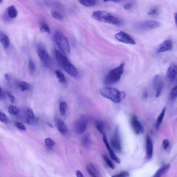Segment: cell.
I'll return each mask as SVG.
<instances>
[{
    "label": "cell",
    "instance_id": "6da1fadb",
    "mask_svg": "<svg viewBox=\"0 0 177 177\" xmlns=\"http://www.w3.org/2000/svg\"><path fill=\"white\" fill-rule=\"evenodd\" d=\"M100 93L103 97L116 103H120L126 95V93L124 92H120L117 88L110 87L101 88Z\"/></svg>",
    "mask_w": 177,
    "mask_h": 177
},
{
    "label": "cell",
    "instance_id": "7a4b0ae2",
    "mask_svg": "<svg viewBox=\"0 0 177 177\" xmlns=\"http://www.w3.org/2000/svg\"><path fill=\"white\" fill-rule=\"evenodd\" d=\"M94 19L99 22L108 23L116 25L121 24V21L110 13L103 10H96L92 14Z\"/></svg>",
    "mask_w": 177,
    "mask_h": 177
},
{
    "label": "cell",
    "instance_id": "3957f363",
    "mask_svg": "<svg viewBox=\"0 0 177 177\" xmlns=\"http://www.w3.org/2000/svg\"><path fill=\"white\" fill-rule=\"evenodd\" d=\"M125 64L121 63L118 67H117L109 71L106 75L104 83L106 85H111L117 82L123 74Z\"/></svg>",
    "mask_w": 177,
    "mask_h": 177
},
{
    "label": "cell",
    "instance_id": "277c9868",
    "mask_svg": "<svg viewBox=\"0 0 177 177\" xmlns=\"http://www.w3.org/2000/svg\"><path fill=\"white\" fill-rule=\"evenodd\" d=\"M161 25V23L157 21L148 20L137 23L134 25V27L138 32H142L157 29Z\"/></svg>",
    "mask_w": 177,
    "mask_h": 177
},
{
    "label": "cell",
    "instance_id": "5b68a950",
    "mask_svg": "<svg viewBox=\"0 0 177 177\" xmlns=\"http://www.w3.org/2000/svg\"><path fill=\"white\" fill-rule=\"evenodd\" d=\"M54 38L60 50L66 54H69L71 49L68 40L66 36L58 32L55 33Z\"/></svg>",
    "mask_w": 177,
    "mask_h": 177
},
{
    "label": "cell",
    "instance_id": "8992f818",
    "mask_svg": "<svg viewBox=\"0 0 177 177\" xmlns=\"http://www.w3.org/2000/svg\"><path fill=\"white\" fill-rule=\"evenodd\" d=\"M37 53L44 66L47 67L50 66L51 63V59L48 52L43 46L39 45L38 46Z\"/></svg>",
    "mask_w": 177,
    "mask_h": 177
},
{
    "label": "cell",
    "instance_id": "52a82bcc",
    "mask_svg": "<svg viewBox=\"0 0 177 177\" xmlns=\"http://www.w3.org/2000/svg\"><path fill=\"white\" fill-rule=\"evenodd\" d=\"M110 143L112 147L116 152L119 153L121 152V145L118 127H117L114 130L113 136L110 140Z\"/></svg>",
    "mask_w": 177,
    "mask_h": 177
},
{
    "label": "cell",
    "instance_id": "ba28073f",
    "mask_svg": "<svg viewBox=\"0 0 177 177\" xmlns=\"http://www.w3.org/2000/svg\"><path fill=\"white\" fill-rule=\"evenodd\" d=\"M88 123V119L85 117H82L75 122L74 128L75 132L78 134H84L87 129Z\"/></svg>",
    "mask_w": 177,
    "mask_h": 177
},
{
    "label": "cell",
    "instance_id": "9c48e42d",
    "mask_svg": "<svg viewBox=\"0 0 177 177\" xmlns=\"http://www.w3.org/2000/svg\"><path fill=\"white\" fill-rule=\"evenodd\" d=\"M130 123L132 128L136 134H143L144 132V128L137 117L135 114L132 116L130 119Z\"/></svg>",
    "mask_w": 177,
    "mask_h": 177
},
{
    "label": "cell",
    "instance_id": "30bf717a",
    "mask_svg": "<svg viewBox=\"0 0 177 177\" xmlns=\"http://www.w3.org/2000/svg\"><path fill=\"white\" fill-rule=\"evenodd\" d=\"M114 36L116 39L120 42L132 45H135L136 43L131 36L123 31H121L117 33Z\"/></svg>",
    "mask_w": 177,
    "mask_h": 177
},
{
    "label": "cell",
    "instance_id": "8fae6325",
    "mask_svg": "<svg viewBox=\"0 0 177 177\" xmlns=\"http://www.w3.org/2000/svg\"><path fill=\"white\" fill-rule=\"evenodd\" d=\"M153 85L156 90V97H160L164 87V84L160 75L157 74L154 76L153 79Z\"/></svg>",
    "mask_w": 177,
    "mask_h": 177
},
{
    "label": "cell",
    "instance_id": "7c38bea8",
    "mask_svg": "<svg viewBox=\"0 0 177 177\" xmlns=\"http://www.w3.org/2000/svg\"><path fill=\"white\" fill-rule=\"evenodd\" d=\"M54 54L57 62L62 67L70 62L66 54L61 50L55 49L54 51Z\"/></svg>",
    "mask_w": 177,
    "mask_h": 177
},
{
    "label": "cell",
    "instance_id": "4fadbf2b",
    "mask_svg": "<svg viewBox=\"0 0 177 177\" xmlns=\"http://www.w3.org/2000/svg\"><path fill=\"white\" fill-rule=\"evenodd\" d=\"M173 48V43L172 41L170 39L166 40L163 42L159 46L157 52L159 53L171 51L172 50Z\"/></svg>",
    "mask_w": 177,
    "mask_h": 177
},
{
    "label": "cell",
    "instance_id": "5bb4252c",
    "mask_svg": "<svg viewBox=\"0 0 177 177\" xmlns=\"http://www.w3.org/2000/svg\"><path fill=\"white\" fill-rule=\"evenodd\" d=\"M103 140L111 158L117 163L120 164L121 163V160L119 159L118 157H117L113 150L111 148L110 145L109 144L105 132L103 134Z\"/></svg>",
    "mask_w": 177,
    "mask_h": 177
},
{
    "label": "cell",
    "instance_id": "9a60e30c",
    "mask_svg": "<svg viewBox=\"0 0 177 177\" xmlns=\"http://www.w3.org/2000/svg\"><path fill=\"white\" fill-rule=\"evenodd\" d=\"M146 158L148 160H150L153 157V145L152 140L148 135L146 136Z\"/></svg>",
    "mask_w": 177,
    "mask_h": 177
},
{
    "label": "cell",
    "instance_id": "2e32d148",
    "mask_svg": "<svg viewBox=\"0 0 177 177\" xmlns=\"http://www.w3.org/2000/svg\"><path fill=\"white\" fill-rule=\"evenodd\" d=\"M67 74L73 77H76L78 72L75 67L70 62L62 67Z\"/></svg>",
    "mask_w": 177,
    "mask_h": 177
},
{
    "label": "cell",
    "instance_id": "e0dca14e",
    "mask_svg": "<svg viewBox=\"0 0 177 177\" xmlns=\"http://www.w3.org/2000/svg\"><path fill=\"white\" fill-rule=\"evenodd\" d=\"M177 74V66L172 64L169 67L167 72L168 79L171 82L174 81Z\"/></svg>",
    "mask_w": 177,
    "mask_h": 177
},
{
    "label": "cell",
    "instance_id": "ac0fdd59",
    "mask_svg": "<svg viewBox=\"0 0 177 177\" xmlns=\"http://www.w3.org/2000/svg\"><path fill=\"white\" fill-rule=\"evenodd\" d=\"M56 121L57 128L60 132L63 135H66L68 132V128L66 124L60 119H57Z\"/></svg>",
    "mask_w": 177,
    "mask_h": 177
},
{
    "label": "cell",
    "instance_id": "d6986e66",
    "mask_svg": "<svg viewBox=\"0 0 177 177\" xmlns=\"http://www.w3.org/2000/svg\"><path fill=\"white\" fill-rule=\"evenodd\" d=\"M91 138L89 134H87L83 137L81 140L82 146L85 149L88 150L90 148Z\"/></svg>",
    "mask_w": 177,
    "mask_h": 177
},
{
    "label": "cell",
    "instance_id": "ffe728a7",
    "mask_svg": "<svg viewBox=\"0 0 177 177\" xmlns=\"http://www.w3.org/2000/svg\"><path fill=\"white\" fill-rule=\"evenodd\" d=\"M170 164H166L161 167L157 171L154 177H161L167 173L170 168Z\"/></svg>",
    "mask_w": 177,
    "mask_h": 177
},
{
    "label": "cell",
    "instance_id": "44dd1931",
    "mask_svg": "<svg viewBox=\"0 0 177 177\" xmlns=\"http://www.w3.org/2000/svg\"><path fill=\"white\" fill-rule=\"evenodd\" d=\"M6 13L7 16L10 19H14L17 16L18 12L14 5H12L8 8Z\"/></svg>",
    "mask_w": 177,
    "mask_h": 177
},
{
    "label": "cell",
    "instance_id": "7402d4cb",
    "mask_svg": "<svg viewBox=\"0 0 177 177\" xmlns=\"http://www.w3.org/2000/svg\"><path fill=\"white\" fill-rule=\"evenodd\" d=\"M0 41L2 46L5 49H7L10 45V41L8 36L3 33L0 34Z\"/></svg>",
    "mask_w": 177,
    "mask_h": 177
},
{
    "label": "cell",
    "instance_id": "603a6c76",
    "mask_svg": "<svg viewBox=\"0 0 177 177\" xmlns=\"http://www.w3.org/2000/svg\"><path fill=\"white\" fill-rule=\"evenodd\" d=\"M166 110V107H164L161 112V113L157 119V123H156V128L158 130L160 126L162 123L164 117L165 116V114Z\"/></svg>",
    "mask_w": 177,
    "mask_h": 177
},
{
    "label": "cell",
    "instance_id": "cb8c5ba5",
    "mask_svg": "<svg viewBox=\"0 0 177 177\" xmlns=\"http://www.w3.org/2000/svg\"><path fill=\"white\" fill-rule=\"evenodd\" d=\"M80 3L85 7H91L95 6L97 4V1L95 0H81Z\"/></svg>",
    "mask_w": 177,
    "mask_h": 177
},
{
    "label": "cell",
    "instance_id": "d4e9b609",
    "mask_svg": "<svg viewBox=\"0 0 177 177\" xmlns=\"http://www.w3.org/2000/svg\"><path fill=\"white\" fill-rule=\"evenodd\" d=\"M19 87L20 89L22 91H24L31 90L32 88V87L30 84L25 81H21L20 82L19 84Z\"/></svg>",
    "mask_w": 177,
    "mask_h": 177
},
{
    "label": "cell",
    "instance_id": "484cf974",
    "mask_svg": "<svg viewBox=\"0 0 177 177\" xmlns=\"http://www.w3.org/2000/svg\"><path fill=\"white\" fill-rule=\"evenodd\" d=\"M55 72L57 78L59 79L60 82L63 84L66 83L67 81L66 78L61 72L59 70H56Z\"/></svg>",
    "mask_w": 177,
    "mask_h": 177
},
{
    "label": "cell",
    "instance_id": "4316f807",
    "mask_svg": "<svg viewBox=\"0 0 177 177\" xmlns=\"http://www.w3.org/2000/svg\"><path fill=\"white\" fill-rule=\"evenodd\" d=\"M95 125L98 131L101 134H103L104 132V125L103 122L100 121H96L95 123Z\"/></svg>",
    "mask_w": 177,
    "mask_h": 177
},
{
    "label": "cell",
    "instance_id": "83f0119b",
    "mask_svg": "<svg viewBox=\"0 0 177 177\" xmlns=\"http://www.w3.org/2000/svg\"><path fill=\"white\" fill-rule=\"evenodd\" d=\"M67 108V103L64 101H62L60 103L59 110L60 113L62 116L66 115Z\"/></svg>",
    "mask_w": 177,
    "mask_h": 177
},
{
    "label": "cell",
    "instance_id": "f1b7e54d",
    "mask_svg": "<svg viewBox=\"0 0 177 177\" xmlns=\"http://www.w3.org/2000/svg\"><path fill=\"white\" fill-rule=\"evenodd\" d=\"M40 30L42 32L51 34V31L49 26L45 22L42 23L40 28Z\"/></svg>",
    "mask_w": 177,
    "mask_h": 177
},
{
    "label": "cell",
    "instance_id": "f546056e",
    "mask_svg": "<svg viewBox=\"0 0 177 177\" xmlns=\"http://www.w3.org/2000/svg\"><path fill=\"white\" fill-rule=\"evenodd\" d=\"M170 98L172 100H175L177 97V85L172 88L170 92Z\"/></svg>",
    "mask_w": 177,
    "mask_h": 177
},
{
    "label": "cell",
    "instance_id": "4dcf8cb0",
    "mask_svg": "<svg viewBox=\"0 0 177 177\" xmlns=\"http://www.w3.org/2000/svg\"><path fill=\"white\" fill-rule=\"evenodd\" d=\"M9 113L13 115H17L19 113V109L15 106L11 105L9 108Z\"/></svg>",
    "mask_w": 177,
    "mask_h": 177
},
{
    "label": "cell",
    "instance_id": "1f68e13d",
    "mask_svg": "<svg viewBox=\"0 0 177 177\" xmlns=\"http://www.w3.org/2000/svg\"><path fill=\"white\" fill-rule=\"evenodd\" d=\"M28 67L31 73L33 74L35 71L36 66L33 60L30 59L28 61Z\"/></svg>",
    "mask_w": 177,
    "mask_h": 177
},
{
    "label": "cell",
    "instance_id": "d6a6232c",
    "mask_svg": "<svg viewBox=\"0 0 177 177\" xmlns=\"http://www.w3.org/2000/svg\"><path fill=\"white\" fill-rule=\"evenodd\" d=\"M159 9L157 7H154L150 11L148 12V14L152 16H157L159 14Z\"/></svg>",
    "mask_w": 177,
    "mask_h": 177
},
{
    "label": "cell",
    "instance_id": "836d02e7",
    "mask_svg": "<svg viewBox=\"0 0 177 177\" xmlns=\"http://www.w3.org/2000/svg\"><path fill=\"white\" fill-rule=\"evenodd\" d=\"M26 114L27 117V118L33 121L35 120V116L33 112V110L31 108H28L26 111Z\"/></svg>",
    "mask_w": 177,
    "mask_h": 177
},
{
    "label": "cell",
    "instance_id": "e575fe53",
    "mask_svg": "<svg viewBox=\"0 0 177 177\" xmlns=\"http://www.w3.org/2000/svg\"><path fill=\"white\" fill-rule=\"evenodd\" d=\"M45 142L46 146L49 148H52L55 145V142L51 138H46L45 139Z\"/></svg>",
    "mask_w": 177,
    "mask_h": 177
},
{
    "label": "cell",
    "instance_id": "d590c367",
    "mask_svg": "<svg viewBox=\"0 0 177 177\" xmlns=\"http://www.w3.org/2000/svg\"><path fill=\"white\" fill-rule=\"evenodd\" d=\"M52 15L54 19L57 20H61L63 18V15L60 13L56 11H53L52 12Z\"/></svg>",
    "mask_w": 177,
    "mask_h": 177
},
{
    "label": "cell",
    "instance_id": "8d00e7d4",
    "mask_svg": "<svg viewBox=\"0 0 177 177\" xmlns=\"http://www.w3.org/2000/svg\"><path fill=\"white\" fill-rule=\"evenodd\" d=\"M103 158L104 161H105V162L107 165H108L109 167H110L112 169H114V166L112 162L111 161L110 159L105 155H103Z\"/></svg>",
    "mask_w": 177,
    "mask_h": 177
},
{
    "label": "cell",
    "instance_id": "74e56055",
    "mask_svg": "<svg viewBox=\"0 0 177 177\" xmlns=\"http://www.w3.org/2000/svg\"><path fill=\"white\" fill-rule=\"evenodd\" d=\"M0 121L2 123H7L8 121V119L7 116L4 113H0Z\"/></svg>",
    "mask_w": 177,
    "mask_h": 177
},
{
    "label": "cell",
    "instance_id": "f35d334b",
    "mask_svg": "<svg viewBox=\"0 0 177 177\" xmlns=\"http://www.w3.org/2000/svg\"><path fill=\"white\" fill-rule=\"evenodd\" d=\"M129 176V173L127 172L124 171L117 174L111 176L112 177H128Z\"/></svg>",
    "mask_w": 177,
    "mask_h": 177
},
{
    "label": "cell",
    "instance_id": "ab89813d",
    "mask_svg": "<svg viewBox=\"0 0 177 177\" xmlns=\"http://www.w3.org/2000/svg\"><path fill=\"white\" fill-rule=\"evenodd\" d=\"M16 127L18 129L22 130L23 131H25L26 130V127L24 125L20 122H17L15 123Z\"/></svg>",
    "mask_w": 177,
    "mask_h": 177
},
{
    "label": "cell",
    "instance_id": "60d3db41",
    "mask_svg": "<svg viewBox=\"0 0 177 177\" xmlns=\"http://www.w3.org/2000/svg\"><path fill=\"white\" fill-rule=\"evenodd\" d=\"M133 6V4L132 2H127L124 4L123 6L124 9L126 10L131 9Z\"/></svg>",
    "mask_w": 177,
    "mask_h": 177
},
{
    "label": "cell",
    "instance_id": "b9f144b4",
    "mask_svg": "<svg viewBox=\"0 0 177 177\" xmlns=\"http://www.w3.org/2000/svg\"><path fill=\"white\" fill-rule=\"evenodd\" d=\"M169 144H170V143H169L168 139H164L162 143L164 149V150H167L169 146Z\"/></svg>",
    "mask_w": 177,
    "mask_h": 177
},
{
    "label": "cell",
    "instance_id": "7bdbcfd3",
    "mask_svg": "<svg viewBox=\"0 0 177 177\" xmlns=\"http://www.w3.org/2000/svg\"><path fill=\"white\" fill-rule=\"evenodd\" d=\"M7 95L10 98V101H11L12 103H14L15 100V98L14 96L12 95L11 93L9 92H7Z\"/></svg>",
    "mask_w": 177,
    "mask_h": 177
},
{
    "label": "cell",
    "instance_id": "ee69618b",
    "mask_svg": "<svg viewBox=\"0 0 177 177\" xmlns=\"http://www.w3.org/2000/svg\"><path fill=\"white\" fill-rule=\"evenodd\" d=\"M87 170L88 174L92 177H97L95 174L90 168H88Z\"/></svg>",
    "mask_w": 177,
    "mask_h": 177
},
{
    "label": "cell",
    "instance_id": "f6af8a7d",
    "mask_svg": "<svg viewBox=\"0 0 177 177\" xmlns=\"http://www.w3.org/2000/svg\"><path fill=\"white\" fill-rule=\"evenodd\" d=\"M5 97V93L1 87L0 88V99H2Z\"/></svg>",
    "mask_w": 177,
    "mask_h": 177
},
{
    "label": "cell",
    "instance_id": "bcb514c9",
    "mask_svg": "<svg viewBox=\"0 0 177 177\" xmlns=\"http://www.w3.org/2000/svg\"><path fill=\"white\" fill-rule=\"evenodd\" d=\"M76 173L77 177H85L81 172L79 170H77Z\"/></svg>",
    "mask_w": 177,
    "mask_h": 177
},
{
    "label": "cell",
    "instance_id": "7dc6e473",
    "mask_svg": "<svg viewBox=\"0 0 177 177\" xmlns=\"http://www.w3.org/2000/svg\"><path fill=\"white\" fill-rule=\"evenodd\" d=\"M174 19H175V24L177 27V13H176L174 14Z\"/></svg>",
    "mask_w": 177,
    "mask_h": 177
},
{
    "label": "cell",
    "instance_id": "c3c4849f",
    "mask_svg": "<svg viewBox=\"0 0 177 177\" xmlns=\"http://www.w3.org/2000/svg\"><path fill=\"white\" fill-rule=\"evenodd\" d=\"M25 123H27V124L30 125V120L28 119L27 117L25 119Z\"/></svg>",
    "mask_w": 177,
    "mask_h": 177
},
{
    "label": "cell",
    "instance_id": "681fc988",
    "mask_svg": "<svg viewBox=\"0 0 177 177\" xmlns=\"http://www.w3.org/2000/svg\"><path fill=\"white\" fill-rule=\"evenodd\" d=\"M5 77L6 79L9 81L10 80V78L8 74H6L5 75Z\"/></svg>",
    "mask_w": 177,
    "mask_h": 177
},
{
    "label": "cell",
    "instance_id": "f907efd6",
    "mask_svg": "<svg viewBox=\"0 0 177 177\" xmlns=\"http://www.w3.org/2000/svg\"><path fill=\"white\" fill-rule=\"evenodd\" d=\"M143 96V97L145 98H147L148 97V94L146 92H145Z\"/></svg>",
    "mask_w": 177,
    "mask_h": 177
},
{
    "label": "cell",
    "instance_id": "816d5d0a",
    "mask_svg": "<svg viewBox=\"0 0 177 177\" xmlns=\"http://www.w3.org/2000/svg\"><path fill=\"white\" fill-rule=\"evenodd\" d=\"M113 2H121L120 1H113Z\"/></svg>",
    "mask_w": 177,
    "mask_h": 177
},
{
    "label": "cell",
    "instance_id": "f5cc1de1",
    "mask_svg": "<svg viewBox=\"0 0 177 177\" xmlns=\"http://www.w3.org/2000/svg\"><path fill=\"white\" fill-rule=\"evenodd\" d=\"M48 125H49V126H51L52 127V125H51L50 124H48Z\"/></svg>",
    "mask_w": 177,
    "mask_h": 177
},
{
    "label": "cell",
    "instance_id": "db71d44e",
    "mask_svg": "<svg viewBox=\"0 0 177 177\" xmlns=\"http://www.w3.org/2000/svg\"><path fill=\"white\" fill-rule=\"evenodd\" d=\"M176 84H177V78L176 79Z\"/></svg>",
    "mask_w": 177,
    "mask_h": 177
}]
</instances>
